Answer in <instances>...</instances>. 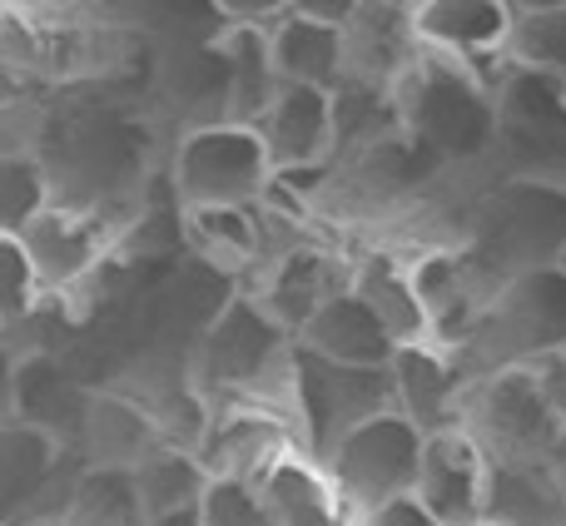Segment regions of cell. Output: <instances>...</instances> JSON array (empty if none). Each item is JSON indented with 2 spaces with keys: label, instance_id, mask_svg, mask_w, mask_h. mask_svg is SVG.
<instances>
[{
  "label": "cell",
  "instance_id": "cell-1",
  "mask_svg": "<svg viewBox=\"0 0 566 526\" xmlns=\"http://www.w3.org/2000/svg\"><path fill=\"white\" fill-rule=\"evenodd\" d=\"M293 353L298 338L259 298H229L199 338V388L205 398H259L293 418ZM298 428V422H293Z\"/></svg>",
  "mask_w": 566,
  "mask_h": 526
},
{
  "label": "cell",
  "instance_id": "cell-2",
  "mask_svg": "<svg viewBox=\"0 0 566 526\" xmlns=\"http://www.w3.org/2000/svg\"><path fill=\"white\" fill-rule=\"evenodd\" d=\"M279 185V169L254 125L205 119L175 145V194L185 214L195 209H259Z\"/></svg>",
  "mask_w": 566,
  "mask_h": 526
},
{
  "label": "cell",
  "instance_id": "cell-3",
  "mask_svg": "<svg viewBox=\"0 0 566 526\" xmlns=\"http://www.w3.org/2000/svg\"><path fill=\"white\" fill-rule=\"evenodd\" d=\"M398 95H402V129L428 155L472 159L497 135V109H492L488 85L458 60L422 50V60L398 85Z\"/></svg>",
  "mask_w": 566,
  "mask_h": 526
},
{
  "label": "cell",
  "instance_id": "cell-4",
  "mask_svg": "<svg viewBox=\"0 0 566 526\" xmlns=\"http://www.w3.org/2000/svg\"><path fill=\"white\" fill-rule=\"evenodd\" d=\"M398 412L392 398V368H343V362L323 358V353L303 348L293 353V422H298V442L308 457L328 462L348 432L363 422Z\"/></svg>",
  "mask_w": 566,
  "mask_h": 526
},
{
  "label": "cell",
  "instance_id": "cell-5",
  "mask_svg": "<svg viewBox=\"0 0 566 526\" xmlns=\"http://www.w3.org/2000/svg\"><path fill=\"white\" fill-rule=\"evenodd\" d=\"M462 428L488 448L492 462H552L562 442V418L552 412L532 362L482 372L468 392Z\"/></svg>",
  "mask_w": 566,
  "mask_h": 526
},
{
  "label": "cell",
  "instance_id": "cell-6",
  "mask_svg": "<svg viewBox=\"0 0 566 526\" xmlns=\"http://www.w3.org/2000/svg\"><path fill=\"white\" fill-rule=\"evenodd\" d=\"M478 249L502 278L557 269L566 254V189L547 179H512L482 209Z\"/></svg>",
  "mask_w": 566,
  "mask_h": 526
},
{
  "label": "cell",
  "instance_id": "cell-7",
  "mask_svg": "<svg viewBox=\"0 0 566 526\" xmlns=\"http://www.w3.org/2000/svg\"><path fill=\"white\" fill-rule=\"evenodd\" d=\"M422 448H428V432L418 428L402 412H382V418L363 422L358 432L338 442L328 452L323 467L333 472L343 502L353 512H378L398 497L418 492V472H422Z\"/></svg>",
  "mask_w": 566,
  "mask_h": 526
},
{
  "label": "cell",
  "instance_id": "cell-8",
  "mask_svg": "<svg viewBox=\"0 0 566 526\" xmlns=\"http://www.w3.org/2000/svg\"><path fill=\"white\" fill-rule=\"evenodd\" d=\"M293 452H303V442L283 408L259 398H224L214 402L199 462H205L209 482H254L259 487Z\"/></svg>",
  "mask_w": 566,
  "mask_h": 526
},
{
  "label": "cell",
  "instance_id": "cell-9",
  "mask_svg": "<svg viewBox=\"0 0 566 526\" xmlns=\"http://www.w3.org/2000/svg\"><path fill=\"white\" fill-rule=\"evenodd\" d=\"M412 497L442 526H482L492 497V457L468 428L432 432Z\"/></svg>",
  "mask_w": 566,
  "mask_h": 526
},
{
  "label": "cell",
  "instance_id": "cell-10",
  "mask_svg": "<svg viewBox=\"0 0 566 526\" xmlns=\"http://www.w3.org/2000/svg\"><path fill=\"white\" fill-rule=\"evenodd\" d=\"M20 244L30 249L45 293H70L105 263V254L115 249V224L99 209L85 204H50L35 224L20 234Z\"/></svg>",
  "mask_w": 566,
  "mask_h": 526
},
{
  "label": "cell",
  "instance_id": "cell-11",
  "mask_svg": "<svg viewBox=\"0 0 566 526\" xmlns=\"http://www.w3.org/2000/svg\"><path fill=\"white\" fill-rule=\"evenodd\" d=\"M472 382H478V372L458 353L438 348V343H412V348H402L392 358V398H398V412L418 422L428 438L432 432L462 428Z\"/></svg>",
  "mask_w": 566,
  "mask_h": 526
},
{
  "label": "cell",
  "instance_id": "cell-12",
  "mask_svg": "<svg viewBox=\"0 0 566 526\" xmlns=\"http://www.w3.org/2000/svg\"><path fill=\"white\" fill-rule=\"evenodd\" d=\"M412 20L428 55L458 60L482 80L488 60H507L517 10L502 0H428V6H412Z\"/></svg>",
  "mask_w": 566,
  "mask_h": 526
},
{
  "label": "cell",
  "instance_id": "cell-13",
  "mask_svg": "<svg viewBox=\"0 0 566 526\" xmlns=\"http://www.w3.org/2000/svg\"><path fill=\"white\" fill-rule=\"evenodd\" d=\"M259 135L269 145L279 179H293L303 169H323L338 155V125H333V90L283 85L269 115L259 119Z\"/></svg>",
  "mask_w": 566,
  "mask_h": 526
},
{
  "label": "cell",
  "instance_id": "cell-14",
  "mask_svg": "<svg viewBox=\"0 0 566 526\" xmlns=\"http://www.w3.org/2000/svg\"><path fill=\"white\" fill-rule=\"evenodd\" d=\"M348 288H353L348 263H338L328 249L293 244V249H283V254L274 259L264 288H259V303L274 313L293 338H303V328H308V323Z\"/></svg>",
  "mask_w": 566,
  "mask_h": 526
},
{
  "label": "cell",
  "instance_id": "cell-15",
  "mask_svg": "<svg viewBox=\"0 0 566 526\" xmlns=\"http://www.w3.org/2000/svg\"><path fill=\"white\" fill-rule=\"evenodd\" d=\"M279 90H283V80H279V65H274V45H269V25L229 20L224 40H219V95H224V119L259 129V119L269 115Z\"/></svg>",
  "mask_w": 566,
  "mask_h": 526
},
{
  "label": "cell",
  "instance_id": "cell-16",
  "mask_svg": "<svg viewBox=\"0 0 566 526\" xmlns=\"http://www.w3.org/2000/svg\"><path fill=\"white\" fill-rule=\"evenodd\" d=\"M269 45H274V65L283 85L338 90L348 80V30L303 15L298 6H289L269 25Z\"/></svg>",
  "mask_w": 566,
  "mask_h": 526
},
{
  "label": "cell",
  "instance_id": "cell-17",
  "mask_svg": "<svg viewBox=\"0 0 566 526\" xmlns=\"http://www.w3.org/2000/svg\"><path fill=\"white\" fill-rule=\"evenodd\" d=\"M418 60H422V40L412 6H358V15L348 25V75L378 80V85H402Z\"/></svg>",
  "mask_w": 566,
  "mask_h": 526
},
{
  "label": "cell",
  "instance_id": "cell-18",
  "mask_svg": "<svg viewBox=\"0 0 566 526\" xmlns=\"http://www.w3.org/2000/svg\"><path fill=\"white\" fill-rule=\"evenodd\" d=\"M298 343L323 353V358L343 362V368H392V358L402 353L398 343H392V333L382 328V318L353 288L338 293V298L303 328Z\"/></svg>",
  "mask_w": 566,
  "mask_h": 526
},
{
  "label": "cell",
  "instance_id": "cell-19",
  "mask_svg": "<svg viewBox=\"0 0 566 526\" xmlns=\"http://www.w3.org/2000/svg\"><path fill=\"white\" fill-rule=\"evenodd\" d=\"M259 487H264L279 526H358V512L343 502L333 472L308 452L283 457Z\"/></svg>",
  "mask_w": 566,
  "mask_h": 526
},
{
  "label": "cell",
  "instance_id": "cell-20",
  "mask_svg": "<svg viewBox=\"0 0 566 526\" xmlns=\"http://www.w3.org/2000/svg\"><path fill=\"white\" fill-rule=\"evenodd\" d=\"M80 442L90 448V467H125V472H135L149 452L165 448L155 408L129 398H90Z\"/></svg>",
  "mask_w": 566,
  "mask_h": 526
},
{
  "label": "cell",
  "instance_id": "cell-21",
  "mask_svg": "<svg viewBox=\"0 0 566 526\" xmlns=\"http://www.w3.org/2000/svg\"><path fill=\"white\" fill-rule=\"evenodd\" d=\"M492 526H566V482L557 462H492Z\"/></svg>",
  "mask_w": 566,
  "mask_h": 526
},
{
  "label": "cell",
  "instance_id": "cell-22",
  "mask_svg": "<svg viewBox=\"0 0 566 526\" xmlns=\"http://www.w3.org/2000/svg\"><path fill=\"white\" fill-rule=\"evenodd\" d=\"M333 125H338V155L333 159H363L373 149L402 139V95L398 85L348 75L333 90Z\"/></svg>",
  "mask_w": 566,
  "mask_h": 526
},
{
  "label": "cell",
  "instance_id": "cell-23",
  "mask_svg": "<svg viewBox=\"0 0 566 526\" xmlns=\"http://www.w3.org/2000/svg\"><path fill=\"white\" fill-rule=\"evenodd\" d=\"M353 293L378 313L398 348L432 343L428 313H422V298H418V288H412V269L398 254H368L363 263H353Z\"/></svg>",
  "mask_w": 566,
  "mask_h": 526
},
{
  "label": "cell",
  "instance_id": "cell-24",
  "mask_svg": "<svg viewBox=\"0 0 566 526\" xmlns=\"http://www.w3.org/2000/svg\"><path fill=\"white\" fill-rule=\"evenodd\" d=\"M60 457H65V442L55 438V432L35 428V422H20L10 418L6 428V512L15 517L20 502H25V512L35 507V502L55 497V502H70V492H55L60 482Z\"/></svg>",
  "mask_w": 566,
  "mask_h": 526
},
{
  "label": "cell",
  "instance_id": "cell-25",
  "mask_svg": "<svg viewBox=\"0 0 566 526\" xmlns=\"http://www.w3.org/2000/svg\"><path fill=\"white\" fill-rule=\"evenodd\" d=\"M135 482H139V502H145V522L175 517V512H195L209 492L205 462H199L195 452H179V448H155L135 467Z\"/></svg>",
  "mask_w": 566,
  "mask_h": 526
},
{
  "label": "cell",
  "instance_id": "cell-26",
  "mask_svg": "<svg viewBox=\"0 0 566 526\" xmlns=\"http://www.w3.org/2000/svg\"><path fill=\"white\" fill-rule=\"evenodd\" d=\"M65 526H145V502H139L135 472L90 467L85 477H75Z\"/></svg>",
  "mask_w": 566,
  "mask_h": 526
},
{
  "label": "cell",
  "instance_id": "cell-27",
  "mask_svg": "<svg viewBox=\"0 0 566 526\" xmlns=\"http://www.w3.org/2000/svg\"><path fill=\"white\" fill-rule=\"evenodd\" d=\"M512 45L507 60L532 75L566 80V0L562 6H512Z\"/></svg>",
  "mask_w": 566,
  "mask_h": 526
},
{
  "label": "cell",
  "instance_id": "cell-28",
  "mask_svg": "<svg viewBox=\"0 0 566 526\" xmlns=\"http://www.w3.org/2000/svg\"><path fill=\"white\" fill-rule=\"evenodd\" d=\"M185 229L219 263H249L264 254V219H259V209H195V214H185Z\"/></svg>",
  "mask_w": 566,
  "mask_h": 526
},
{
  "label": "cell",
  "instance_id": "cell-29",
  "mask_svg": "<svg viewBox=\"0 0 566 526\" xmlns=\"http://www.w3.org/2000/svg\"><path fill=\"white\" fill-rule=\"evenodd\" d=\"M50 204H55V194H50V175L40 169V159L6 149V165H0V234L20 239Z\"/></svg>",
  "mask_w": 566,
  "mask_h": 526
},
{
  "label": "cell",
  "instance_id": "cell-30",
  "mask_svg": "<svg viewBox=\"0 0 566 526\" xmlns=\"http://www.w3.org/2000/svg\"><path fill=\"white\" fill-rule=\"evenodd\" d=\"M45 298V278H40L35 259L20 239L0 234V313H6V328H20L30 313Z\"/></svg>",
  "mask_w": 566,
  "mask_h": 526
},
{
  "label": "cell",
  "instance_id": "cell-31",
  "mask_svg": "<svg viewBox=\"0 0 566 526\" xmlns=\"http://www.w3.org/2000/svg\"><path fill=\"white\" fill-rule=\"evenodd\" d=\"M199 526H279L264 487L254 482H209L199 502Z\"/></svg>",
  "mask_w": 566,
  "mask_h": 526
},
{
  "label": "cell",
  "instance_id": "cell-32",
  "mask_svg": "<svg viewBox=\"0 0 566 526\" xmlns=\"http://www.w3.org/2000/svg\"><path fill=\"white\" fill-rule=\"evenodd\" d=\"M532 372H537V382H542V392H547L552 412H557L562 428H566V348L532 358Z\"/></svg>",
  "mask_w": 566,
  "mask_h": 526
},
{
  "label": "cell",
  "instance_id": "cell-33",
  "mask_svg": "<svg viewBox=\"0 0 566 526\" xmlns=\"http://www.w3.org/2000/svg\"><path fill=\"white\" fill-rule=\"evenodd\" d=\"M358 526H442V522L432 517L418 497H398V502H388V507H378V512H363Z\"/></svg>",
  "mask_w": 566,
  "mask_h": 526
},
{
  "label": "cell",
  "instance_id": "cell-34",
  "mask_svg": "<svg viewBox=\"0 0 566 526\" xmlns=\"http://www.w3.org/2000/svg\"><path fill=\"white\" fill-rule=\"evenodd\" d=\"M145 526H199V507L195 512H175V517H149Z\"/></svg>",
  "mask_w": 566,
  "mask_h": 526
},
{
  "label": "cell",
  "instance_id": "cell-35",
  "mask_svg": "<svg viewBox=\"0 0 566 526\" xmlns=\"http://www.w3.org/2000/svg\"><path fill=\"white\" fill-rule=\"evenodd\" d=\"M552 462H557V472H562V482H566V432H562V442H557V452H552Z\"/></svg>",
  "mask_w": 566,
  "mask_h": 526
},
{
  "label": "cell",
  "instance_id": "cell-36",
  "mask_svg": "<svg viewBox=\"0 0 566 526\" xmlns=\"http://www.w3.org/2000/svg\"><path fill=\"white\" fill-rule=\"evenodd\" d=\"M557 269H562V273H566V254H562V263H557Z\"/></svg>",
  "mask_w": 566,
  "mask_h": 526
},
{
  "label": "cell",
  "instance_id": "cell-37",
  "mask_svg": "<svg viewBox=\"0 0 566 526\" xmlns=\"http://www.w3.org/2000/svg\"><path fill=\"white\" fill-rule=\"evenodd\" d=\"M482 526H492V522H482Z\"/></svg>",
  "mask_w": 566,
  "mask_h": 526
}]
</instances>
